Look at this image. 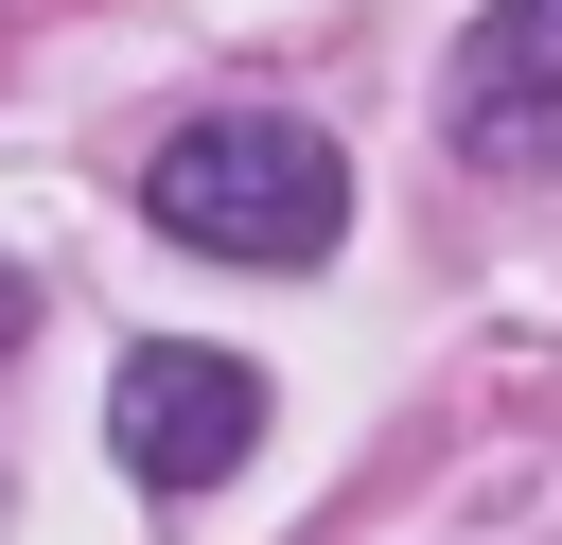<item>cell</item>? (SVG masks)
<instances>
[{
  "label": "cell",
  "mask_w": 562,
  "mask_h": 545,
  "mask_svg": "<svg viewBox=\"0 0 562 545\" xmlns=\"http://www.w3.org/2000/svg\"><path fill=\"white\" fill-rule=\"evenodd\" d=\"M18 334H35V281H18V264H0V352H18Z\"/></svg>",
  "instance_id": "cell-4"
},
{
  "label": "cell",
  "mask_w": 562,
  "mask_h": 545,
  "mask_svg": "<svg viewBox=\"0 0 562 545\" xmlns=\"http://www.w3.org/2000/svg\"><path fill=\"white\" fill-rule=\"evenodd\" d=\"M140 211H158L176 246H211V264H334L351 158H334L316 123H281V105H211V123H176V141L140 158Z\"/></svg>",
  "instance_id": "cell-1"
},
{
  "label": "cell",
  "mask_w": 562,
  "mask_h": 545,
  "mask_svg": "<svg viewBox=\"0 0 562 545\" xmlns=\"http://www.w3.org/2000/svg\"><path fill=\"white\" fill-rule=\"evenodd\" d=\"M105 440H123L140 492H211V475H246V440H263V369L158 334V352H123V387H105Z\"/></svg>",
  "instance_id": "cell-2"
},
{
  "label": "cell",
  "mask_w": 562,
  "mask_h": 545,
  "mask_svg": "<svg viewBox=\"0 0 562 545\" xmlns=\"http://www.w3.org/2000/svg\"><path fill=\"white\" fill-rule=\"evenodd\" d=\"M562 141V0H492L457 35V158H544Z\"/></svg>",
  "instance_id": "cell-3"
}]
</instances>
